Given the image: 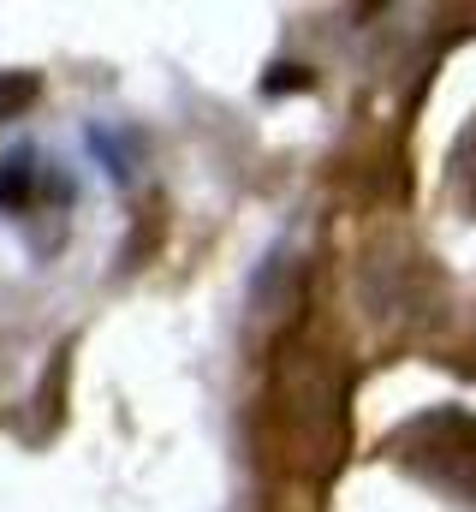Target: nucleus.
Segmentation results:
<instances>
[{
  "instance_id": "obj_1",
  "label": "nucleus",
  "mask_w": 476,
  "mask_h": 512,
  "mask_svg": "<svg viewBox=\"0 0 476 512\" xmlns=\"http://www.w3.org/2000/svg\"><path fill=\"white\" fill-rule=\"evenodd\" d=\"M387 459L405 465L417 483L476 507V417L459 405L411 417L399 435H387Z\"/></svg>"
},
{
  "instance_id": "obj_2",
  "label": "nucleus",
  "mask_w": 476,
  "mask_h": 512,
  "mask_svg": "<svg viewBox=\"0 0 476 512\" xmlns=\"http://www.w3.org/2000/svg\"><path fill=\"white\" fill-rule=\"evenodd\" d=\"M36 179H42L36 155H30V149H18V155L0 167V203H6V209H24V203L36 197Z\"/></svg>"
},
{
  "instance_id": "obj_3",
  "label": "nucleus",
  "mask_w": 476,
  "mask_h": 512,
  "mask_svg": "<svg viewBox=\"0 0 476 512\" xmlns=\"http://www.w3.org/2000/svg\"><path fill=\"white\" fill-rule=\"evenodd\" d=\"M30 96H36V78H30V72H18V78L6 72V78H0V120H6L12 108H24Z\"/></svg>"
},
{
  "instance_id": "obj_4",
  "label": "nucleus",
  "mask_w": 476,
  "mask_h": 512,
  "mask_svg": "<svg viewBox=\"0 0 476 512\" xmlns=\"http://www.w3.org/2000/svg\"><path fill=\"white\" fill-rule=\"evenodd\" d=\"M459 179H465V197H471V209H476V131L465 137V149H459Z\"/></svg>"
}]
</instances>
